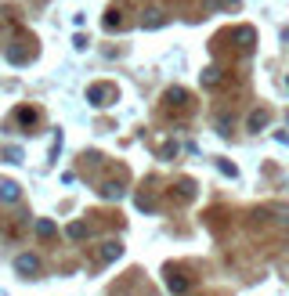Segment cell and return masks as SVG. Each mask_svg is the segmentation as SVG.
Masks as SVG:
<instances>
[{
  "instance_id": "cell-2",
  "label": "cell",
  "mask_w": 289,
  "mask_h": 296,
  "mask_svg": "<svg viewBox=\"0 0 289 296\" xmlns=\"http://www.w3.org/2000/svg\"><path fill=\"white\" fill-rule=\"evenodd\" d=\"M0 192H4V199H18V184H11V181L0 184Z\"/></svg>"
},
{
  "instance_id": "cell-1",
  "label": "cell",
  "mask_w": 289,
  "mask_h": 296,
  "mask_svg": "<svg viewBox=\"0 0 289 296\" xmlns=\"http://www.w3.org/2000/svg\"><path fill=\"white\" fill-rule=\"evenodd\" d=\"M15 267H18L22 275H33V271L40 267V260H36V257H18V260H15Z\"/></svg>"
},
{
  "instance_id": "cell-3",
  "label": "cell",
  "mask_w": 289,
  "mask_h": 296,
  "mask_svg": "<svg viewBox=\"0 0 289 296\" xmlns=\"http://www.w3.org/2000/svg\"><path fill=\"white\" fill-rule=\"evenodd\" d=\"M36 231H40V235H55V224H47V221H40V224H36Z\"/></svg>"
}]
</instances>
